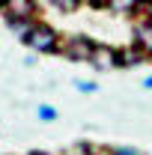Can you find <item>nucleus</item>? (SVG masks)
Returning <instances> with one entry per match:
<instances>
[{
    "mask_svg": "<svg viewBox=\"0 0 152 155\" xmlns=\"http://www.w3.org/2000/svg\"><path fill=\"white\" fill-rule=\"evenodd\" d=\"M18 42L24 45V48H30L33 54H45V57H54V54H60V45H63V33L60 30H54L48 21H33L24 33L18 36Z\"/></svg>",
    "mask_w": 152,
    "mask_h": 155,
    "instance_id": "f257e3e1",
    "label": "nucleus"
},
{
    "mask_svg": "<svg viewBox=\"0 0 152 155\" xmlns=\"http://www.w3.org/2000/svg\"><path fill=\"white\" fill-rule=\"evenodd\" d=\"M95 48H98V42H93L90 36H84V33H69V36H63L60 57L72 60V63H90L93 54H95Z\"/></svg>",
    "mask_w": 152,
    "mask_h": 155,
    "instance_id": "f03ea898",
    "label": "nucleus"
},
{
    "mask_svg": "<svg viewBox=\"0 0 152 155\" xmlns=\"http://www.w3.org/2000/svg\"><path fill=\"white\" fill-rule=\"evenodd\" d=\"M131 45L149 60L152 57V18H134L131 27Z\"/></svg>",
    "mask_w": 152,
    "mask_h": 155,
    "instance_id": "7ed1b4c3",
    "label": "nucleus"
},
{
    "mask_svg": "<svg viewBox=\"0 0 152 155\" xmlns=\"http://www.w3.org/2000/svg\"><path fill=\"white\" fill-rule=\"evenodd\" d=\"M3 15L12 18H24V21H36L39 18V0H9Z\"/></svg>",
    "mask_w": 152,
    "mask_h": 155,
    "instance_id": "20e7f679",
    "label": "nucleus"
},
{
    "mask_svg": "<svg viewBox=\"0 0 152 155\" xmlns=\"http://www.w3.org/2000/svg\"><path fill=\"white\" fill-rule=\"evenodd\" d=\"M90 66H93V69H116V48L98 45L95 54H93V60H90Z\"/></svg>",
    "mask_w": 152,
    "mask_h": 155,
    "instance_id": "39448f33",
    "label": "nucleus"
},
{
    "mask_svg": "<svg viewBox=\"0 0 152 155\" xmlns=\"http://www.w3.org/2000/svg\"><path fill=\"white\" fill-rule=\"evenodd\" d=\"M143 60H146V57H143L134 45H128V48H116V69H134V66H140Z\"/></svg>",
    "mask_w": 152,
    "mask_h": 155,
    "instance_id": "423d86ee",
    "label": "nucleus"
},
{
    "mask_svg": "<svg viewBox=\"0 0 152 155\" xmlns=\"http://www.w3.org/2000/svg\"><path fill=\"white\" fill-rule=\"evenodd\" d=\"M137 3H140V0H107V12H114V15H125V18H134Z\"/></svg>",
    "mask_w": 152,
    "mask_h": 155,
    "instance_id": "0eeeda50",
    "label": "nucleus"
},
{
    "mask_svg": "<svg viewBox=\"0 0 152 155\" xmlns=\"http://www.w3.org/2000/svg\"><path fill=\"white\" fill-rule=\"evenodd\" d=\"M51 9H57V12H63V15H69V12H78L84 3L81 0H45Z\"/></svg>",
    "mask_w": 152,
    "mask_h": 155,
    "instance_id": "6e6552de",
    "label": "nucleus"
},
{
    "mask_svg": "<svg viewBox=\"0 0 152 155\" xmlns=\"http://www.w3.org/2000/svg\"><path fill=\"white\" fill-rule=\"evenodd\" d=\"M101 155H140L137 146H101Z\"/></svg>",
    "mask_w": 152,
    "mask_h": 155,
    "instance_id": "1a4fd4ad",
    "label": "nucleus"
},
{
    "mask_svg": "<svg viewBox=\"0 0 152 155\" xmlns=\"http://www.w3.org/2000/svg\"><path fill=\"white\" fill-rule=\"evenodd\" d=\"M36 116L42 119V122H54V119H57V107H51V104H39V107H36Z\"/></svg>",
    "mask_w": 152,
    "mask_h": 155,
    "instance_id": "9d476101",
    "label": "nucleus"
},
{
    "mask_svg": "<svg viewBox=\"0 0 152 155\" xmlns=\"http://www.w3.org/2000/svg\"><path fill=\"white\" fill-rule=\"evenodd\" d=\"M75 87L81 90V93H87V96L98 93V84H95V81H81V78H78V81H75Z\"/></svg>",
    "mask_w": 152,
    "mask_h": 155,
    "instance_id": "9b49d317",
    "label": "nucleus"
},
{
    "mask_svg": "<svg viewBox=\"0 0 152 155\" xmlns=\"http://www.w3.org/2000/svg\"><path fill=\"white\" fill-rule=\"evenodd\" d=\"M81 3L90 9H107V0H81Z\"/></svg>",
    "mask_w": 152,
    "mask_h": 155,
    "instance_id": "f8f14e48",
    "label": "nucleus"
},
{
    "mask_svg": "<svg viewBox=\"0 0 152 155\" xmlns=\"http://www.w3.org/2000/svg\"><path fill=\"white\" fill-rule=\"evenodd\" d=\"M143 87H146V90H152V75L146 78V81H143Z\"/></svg>",
    "mask_w": 152,
    "mask_h": 155,
    "instance_id": "ddd939ff",
    "label": "nucleus"
},
{
    "mask_svg": "<svg viewBox=\"0 0 152 155\" xmlns=\"http://www.w3.org/2000/svg\"><path fill=\"white\" fill-rule=\"evenodd\" d=\"M6 3H9V0H0V12H3V9H6Z\"/></svg>",
    "mask_w": 152,
    "mask_h": 155,
    "instance_id": "4468645a",
    "label": "nucleus"
},
{
    "mask_svg": "<svg viewBox=\"0 0 152 155\" xmlns=\"http://www.w3.org/2000/svg\"><path fill=\"white\" fill-rule=\"evenodd\" d=\"M30 155H48V152H30Z\"/></svg>",
    "mask_w": 152,
    "mask_h": 155,
    "instance_id": "2eb2a0df",
    "label": "nucleus"
}]
</instances>
